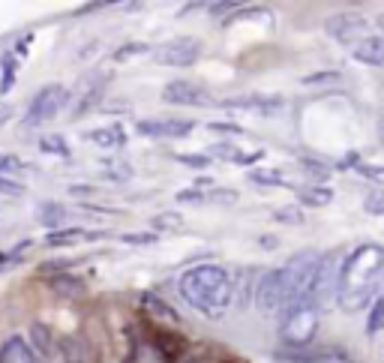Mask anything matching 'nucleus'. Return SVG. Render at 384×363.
<instances>
[{"instance_id": "a18cd8bd", "label": "nucleus", "mask_w": 384, "mask_h": 363, "mask_svg": "<svg viewBox=\"0 0 384 363\" xmlns=\"http://www.w3.org/2000/svg\"><path fill=\"white\" fill-rule=\"evenodd\" d=\"M207 129H213V132H225V135H241L243 129L237 127V123H210Z\"/></svg>"}, {"instance_id": "c03bdc74", "label": "nucleus", "mask_w": 384, "mask_h": 363, "mask_svg": "<svg viewBox=\"0 0 384 363\" xmlns=\"http://www.w3.org/2000/svg\"><path fill=\"white\" fill-rule=\"evenodd\" d=\"M357 172L369 180H384V165H357Z\"/></svg>"}, {"instance_id": "c85d7f7f", "label": "nucleus", "mask_w": 384, "mask_h": 363, "mask_svg": "<svg viewBox=\"0 0 384 363\" xmlns=\"http://www.w3.org/2000/svg\"><path fill=\"white\" fill-rule=\"evenodd\" d=\"M381 327H384V294H381V298H378L376 303L369 306V321H366V333H369V336H376V333L381 331Z\"/></svg>"}, {"instance_id": "4468645a", "label": "nucleus", "mask_w": 384, "mask_h": 363, "mask_svg": "<svg viewBox=\"0 0 384 363\" xmlns=\"http://www.w3.org/2000/svg\"><path fill=\"white\" fill-rule=\"evenodd\" d=\"M0 363H37V348H33L25 336L13 333L0 345Z\"/></svg>"}, {"instance_id": "20e7f679", "label": "nucleus", "mask_w": 384, "mask_h": 363, "mask_svg": "<svg viewBox=\"0 0 384 363\" xmlns=\"http://www.w3.org/2000/svg\"><path fill=\"white\" fill-rule=\"evenodd\" d=\"M321 262H324V253H297L288 258V265L282 267L286 270V279H288V291H291V303L295 300H303V298H312L315 291V282H319V270H321ZM315 300V298H312ZM288 303V306H291Z\"/></svg>"}, {"instance_id": "bb28decb", "label": "nucleus", "mask_w": 384, "mask_h": 363, "mask_svg": "<svg viewBox=\"0 0 384 363\" xmlns=\"http://www.w3.org/2000/svg\"><path fill=\"white\" fill-rule=\"evenodd\" d=\"M103 87H105L103 82H96L94 87H90L87 94H84L82 99H78V108L72 111V117H82V115H87V111L94 108V106H99V99H103Z\"/></svg>"}, {"instance_id": "7ed1b4c3", "label": "nucleus", "mask_w": 384, "mask_h": 363, "mask_svg": "<svg viewBox=\"0 0 384 363\" xmlns=\"http://www.w3.org/2000/svg\"><path fill=\"white\" fill-rule=\"evenodd\" d=\"M319 324H321V306L315 303L312 298L295 300L286 312H282L279 339L288 348H300L303 351L315 339V333H319Z\"/></svg>"}, {"instance_id": "423d86ee", "label": "nucleus", "mask_w": 384, "mask_h": 363, "mask_svg": "<svg viewBox=\"0 0 384 363\" xmlns=\"http://www.w3.org/2000/svg\"><path fill=\"white\" fill-rule=\"evenodd\" d=\"M70 102V90L63 84H45L37 90V96L30 99L27 115H25V127H39V123H49L60 115V108Z\"/></svg>"}, {"instance_id": "58836bf2", "label": "nucleus", "mask_w": 384, "mask_h": 363, "mask_svg": "<svg viewBox=\"0 0 384 363\" xmlns=\"http://www.w3.org/2000/svg\"><path fill=\"white\" fill-rule=\"evenodd\" d=\"M0 192L18 198V196H25V184H18V180H13V177H0Z\"/></svg>"}, {"instance_id": "473e14b6", "label": "nucleus", "mask_w": 384, "mask_h": 363, "mask_svg": "<svg viewBox=\"0 0 384 363\" xmlns=\"http://www.w3.org/2000/svg\"><path fill=\"white\" fill-rule=\"evenodd\" d=\"M148 51H153L148 42H123L120 49L115 51V60H117V63H123V60L135 58V54H148Z\"/></svg>"}, {"instance_id": "0eeeda50", "label": "nucleus", "mask_w": 384, "mask_h": 363, "mask_svg": "<svg viewBox=\"0 0 384 363\" xmlns=\"http://www.w3.org/2000/svg\"><path fill=\"white\" fill-rule=\"evenodd\" d=\"M151 54H153V63L160 66H192L201 58V42L192 37H174L162 45H156Z\"/></svg>"}, {"instance_id": "ea45409f", "label": "nucleus", "mask_w": 384, "mask_h": 363, "mask_svg": "<svg viewBox=\"0 0 384 363\" xmlns=\"http://www.w3.org/2000/svg\"><path fill=\"white\" fill-rule=\"evenodd\" d=\"M174 160H177V163H184V165H192V168H207V165H210V156H205V153H201V156H192V153H177Z\"/></svg>"}, {"instance_id": "a878e982", "label": "nucleus", "mask_w": 384, "mask_h": 363, "mask_svg": "<svg viewBox=\"0 0 384 363\" xmlns=\"http://www.w3.org/2000/svg\"><path fill=\"white\" fill-rule=\"evenodd\" d=\"M39 151L42 153H49V156H70L72 151H70V141L63 139V135H58V132H45L42 139H39Z\"/></svg>"}, {"instance_id": "f03ea898", "label": "nucleus", "mask_w": 384, "mask_h": 363, "mask_svg": "<svg viewBox=\"0 0 384 363\" xmlns=\"http://www.w3.org/2000/svg\"><path fill=\"white\" fill-rule=\"evenodd\" d=\"M180 298L196 312L219 321L234 306V279L222 265H198L180 274Z\"/></svg>"}, {"instance_id": "09e8293b", "label": "nucleus", "mask_w": 384, "mask_h": 363, "mask_svg": "<svg viewBox=\"0 0 384 363\" xmlns=\"http://www.w3.org/2000/svg\"><path fill=\"white\" fill-rule=\"evenodd\" d=\"M70 192H72V196H90V192H94V186H72Z\"/></svg>"}, {"instance_id": "e433bc0d", "label": "nucleus", "mask_w": 384, "mask_h": 363, "mask_svg": "<svg viewBox=\"0 0 384 363\" xmlns=\"http://www.w3.org/2000/svg\"><path fill=\"white\" fill-rule=\"evenodd\" d=\"M364 210L372 213V217H381V213H384V189L369 192L366 201H364Z\"/></svg>"}, {"instance_id": "dca6fc26", "label": "nucleus", "mask_w": 384, "mask_h": 363, "mask_svg": "<svg viewBox=\"0 0 384 363\" xmlns=\"http://www.w3.org/2000/svg\"><path fill=\"white\" fill-rule=\"evenodd\" d=\"M49 288L58 294V298L63 300H78V298H84V279L82 276H75V274H51L49 276Z\"/></svg>"}, {"instance_id": "de8ad7c7", "label": "nucleus", "mask_w": 384, "mask_h": 363, "mask_svg": "<svg viewBox=\"0 0 384 363\" xmlns=\"http://www.w3.org/2000/svg\"><path fill=\"white\" fill-rule=\"evenodd\" d=\"M13 117V106H6V102H0V127H4V123Z\"/></svg>"}, {"instance_id": "412c9836", "label": "nucleus", "mask_w": 384, "mask_h": 363, "mask_svg": "<svg viewBox=\"0 0 384 363\" xmlns=\"http://www.w3.org/2000/svg\"><path fill=\"white\" fill-rule=\"evenodd\" d=\"M217 156V160H222V163H234V165H252V163H258L264 153H241L237 147H231V144H213L210 147V160Z\"/></svg>"}, {"instance_id": "79ce46f5", "label": "nucleus", "mask_w": 384, "mask_h": 363, "mask_svg": "<svg viewBox=\"0 0 384 363\" xmlns=\"http://www.w3.org/2000/svg\"><path fill=\"white\" fill-rule=\"evenodd\" d=\"M207 201H237V189H210Z\"/></svg>"}, {"instance_id": "8fccbe9b", "label": "nucleus", "mask_w": 384, "mask_h": 363, "mask_svg": "<svg viewBox=\"0 0 384 363\" xmlns=\"http://www.w3.org/2000/svg\"><path fill=\"white\" fill-rule=\"evenodd\" d=\"M376 129H378V139H381V141H384V115H381V117H378V127H376Z\"/></svg>"}, {"instance_id": "a211bd4d", "label": "nucleus", "mask_w": 384, "mask_h": 363, "mask_svg": "<svg viewBox=\"0 0 384 363\" xmlns=\"http://www.w3.org/2000/svg\"><path fill=\"white\" fill-rule=\"evenodd\" d=\"M103 231H87V229H58V231H49L45 234V243L49 246H72V243H84V241H99Z\"/></svg>"}, {"instance_id": "f257e3e1", "label": "nucleus", "mask_w": 384, "mask_h": 363, "mask_svg": "<svg viewBox=\"0 0 384 363\" xmlns=\"http://www.w3.org/2000/svg\"><path fill=\"white\" fill-rule=\"evenodd\" d=\"M384 288V246L360 243L352 255L343 258L340 270V298L336 303L345 312H360L381 298Z\"/></svg>"}, {"instance_id": "9d476101", "label": "nucleus", "mask_w": 384, "mask_h": 363, "mask_svg": "<svg viewBox=\"0 0 384 363\" xmlns=\"http://www.w3.org/2000/svg\"><path fill=\"white\" fill-rule=\"evenodd\" d=\"M192 129H196V123L180 117H148L135 123V132L148 135V139H186Z\"/></svg>"}, {"instance_id": "b1692460", "label": "nucleus", "mask_w": 384, "mask_h": 363, "mask_svg": "<svg viewBox=\"0 0 384 363\" xmlns=\"http://www.w3.org/2000/svg\"><path fill=\"white\" fill-rule=\"evenodd\" d=\"M234 279V303L237 306H246L250 303V298H255V288H252V270H237V274H231Z\"/></svg>"}, {"instance_id": "2f4dec72", "label": "nucleus", "mask_w": 384, "mask_h": 363, "mask_svg": "<svg viewBox=\"0 0 384 363\" xmlns=\"http://www.w3.org/2000/svg\"><path fill=\"white\" fill-rule=\"evenodd\" d=\"M250 180L258 184V186H288L286 177H282L279 172H264V168H255V172L250 174Z\"/></svg>"}, {"instance_id": "4be33fe9", "label": "nucleus", "mask_w": 384, "mask_h": 363, "mask_svg": "<svg viewBox=\"0 0 384 363\" xmlns=\"http://www.w3.org/2000/svg\"><path fill=\"white\" fill-rule=\"evenodd\" d=\"M297 198L309 208H324V204L333 201V189L331 186H319V184H309V186H297Z\"/></svg>"}, {"instance_id": "ddd939ff", "label": "nucleus", "mask_w": 384, "mask_h": 363, "mask_svg": "<svg viewBox=\"0 0 384 363\" xmlns=\"http://www.w3.org/2000/svg\"><path fill=\"white\" fill-rule=\"evenodd\" d=\"M58 348L63 363H99V351L84 333H63Z\"/></svg>"}, {"instance_id": "cd10ccee", "label": "nucleus", "mask_w": 384, "mask_h": 363, "mask_svg": "<svg viewBox=\"0 0 384 363\" xmlns=\"http://www.w3.org/2000/svg\"><path fill=\"white\" fill-rule=\"evenodd\" d=\"M300 168L309 174L312 184H319V186H324V180L331 177V165H327V163H319V160H300Z\"/></svg>"}, {"instance_id": "1a4fd4ad", "label": "nucleus", "mask_w": 384, "mask_h": 363, "mask_svg": "<svg viewBox=\"0 0 384 363\" xmlns=\"http://www.w3.org/2000/svg\"><path fill=\"white\" fill-rule=\"evenodd\" d=\"M340 270H343L340 255L327 253L324 262H321V270H319V282H315V291H312V298H315V303H319L321 310L333 298H340Z\"/></svg>"}, {"instance_id": "37998d69", "label": "nucleus", "mask_w": 384, "mask_h": 363, "mask_svg": "<svg viewBox=\"0 0 384 363\" xmlns=\"http://www.w3.org/2000/svg\"><path fill=\"white\" fill-rule=\"evenodd\" d=\"M177 201L198 204V201H207V192H201V189H184V192H177Z\"/></svg>"}, {"instance_id": "7c9ffc66", "label": "nucleus", "mask_w": 384, "mask_h": 363, "mask_svg": "<svg viewBox=\"0 0 384 363\" xmlns=\"http://www.w3.org/2000/svg\"><path fill=\"white\" fill-rule=\"evenodd\" d=\"M333 82H343V72L324 70V72H309V75L300 78V84H307V87H315V84H333Z\"/></svg>"}, {"instance_id": "a19ab883", "label": "nucleus", "mask_w": 384, "mask_h": 363, "mask_svg": "<svg viewBox=\"0 0 384 363\" xmlns=\"http://www.w3.org/2000/svg\"><path fill=\"white\" fill-rule=\"evenodd\" d=\"M231 9H243V4H237V0H229V4H213L207 13L210 15H229L231 18Z\"/></svg>"}, {"instance_id": "6ab92c4d", "label": "nucleus", "mask_w": 384, "mask_h": 363, "mask_svg": "<svg viewBox=\"0 0 384 363\" xmlns=\"http://www.w3.org/2000/svg\"><path fill=\"white\" fill-rule=\"evenodd\" d=\"M141 310L151 315V321H162L165 327H177V321H180L172 306L162 303L160 298H153V294H141Z\"/></svg>"}, {"instance_id": "c9c22d12", "label": "nucleus", "mask_w": 384, "mask_h": 363, "mask_svg": "<svg viewBox=\"0 0 384 363\" xmlns=\"http://www.w3.org/2000/svg\"><path fill=\"white\" fill-rule=\"evenodd\" d=\"M4 82H0V94H6L9 87L15 84V60H13V54H4Z\"/></svg>"}, {"instance_id": "4c0bfd02", "label": "nucleus", "mask_w": 384, "mask_h": 363, "mask_svg": "<svg viewBox=\"0 0 384 363\" xmlns=\"http://www.w3.org/2000/svg\"><path fill=\"white\" fill-rule=\"evenodd\" d=\"M274 219H276V222H288V225H300V222H303V213H300L297 208H279V210L274 213Z\"/></svg>"}, {"instance_id": "f704fd0d", "label": "nucleus", "mask_w": 384, "mask_h": 363, "mask_svg": "<svg viewBox=\"0 0 384 363\" xmlns=\"http://www.w3.org/2000/svg\"><path fill=\"white\" fill-rule=\"evenodd\" d=\"M120 241L132 243V246H151L156 243V231H127V234H120Z\"/></svg>"}, {"instance_id": "72a5a7b5", "label": "nucleus", "mask_w": 384, "mask_h": 363, "mask_svg": "<svg viewBox=\"0 0 384 363\" xmlns=\"http://www.w3.org/2000/svg\"><path fill=\"white\" fill-rule=\"evenodd\" d=\"M25 163L18 160V156H13V153H0V177L4 174H9V177H15L18 172H25Z\"/></svg>"}, {"instance_id": "6e6552de", "label": "nucleus", "mask_w": 384, "mask_h": 363, "mask_svg": "<svg viewBox=\"0 0 384 363\" xmlns=\"http://www.w3.org/2000/svg\"><path fill=\"white\" fill-rule=\"evenodd\" d=\"M324 30L331 33L336 42L343 45H357L360 39H366V30H369V21L360 15V13H336L324 21Z\"/></svg>"}, {"instance_id": "aec40b11", "label": "nucleus", "mask_w": 384, "mask_h": 363, "mask_svg": "<svg viewBox=\"0 0 384 363\" xmlns=\"http://www.w3.org/2000/svg\"><path fill=\"white\" fill-rule=\"evenodd\" d=\"M30 345H37V357H51L54 348H58V339H54L51 327L45 321H33L30 324Z\"/></svg>"}, {"instance_id": "c756f323", "label": "nucleus", "mask_w": 384, "mask_h": 363, "mask_svg": "<svg viewBox=\"0 0 384 363\" xmlns=\"http://www.w3.org/2000/svg\"><path fill=\"white\" fill-rule=\"evenodd\" d=\"M151 225H153L156 234L160 231H177L180 225H184V217H177V213H160V217L151 219Z\"/></svg>"}, {"instance_id": "f3484780", "label": "nucleus", "mask_w": 384, "mask_h": 363, "mask_svg": "<svg viewBox=\"0 0 384 363\" xmlns=\"http://www.w3.org/2000/svg\"><path fill=\"white\" fill-rule=\"evenodd\" d=\"M354 60L357 63H366V66H384V37H366L360 39L354 49Z\"/></svg>"}, {"instance_id": "49530a36", "label": "nucleus", "mask_w": 384, "mask_h": 363, "mask_svg": "<svg viewBox=\"0 0 384 363\" xmlns=\"http://www.w3.org/2000/svg\"><path fill=\"white\" fill-rule=\"evenodd\" d=\"M357 165H360V153H354V151L348 153L343 163H336V168H357Z\"/></svg>"}, {"instance_id": "9b49d317", "label": "nucleus", "mask_w": 384, "mask_h": 363, "mask_svg": "<svg viewBox=\"0 0 384 363\" xmlns=\"http://www.w3.org/2000/svg\"><path fill=\"white\" fill-rule=\"evenodd\" d=\"M162 99L168 106H186V108H198L210 102V90L201 87L198 82H168L162 90Z\"/></svg>"}, {"instance_id": "39448f33", "label": "nucleus", "mask_w": 384, "mask_h": 363, "mask_svg": "<svg viewBox=\"0 0 384 363\" xmlns=\"http://www.w3.org/2000/svg\"><path fill=\"white\" fill-rule=\"evenodd\" d=\"M255 306L258 312L264 315H282L291 303V291H288V279H286V270L276 267V270H267V274L258 276L255 282Z\"/></svg>"}, {"instance_id": "5701e85b", "label": "nucleus", "mask_w": 384, "mask_h": 363, "mask_svg": "<svg viewBox=\"0 0 384 363\" xmlns=\"http://www.w3.org/2000/svg\"><path fill=\"white\" fill-rule=\"evenodd\" d=\"M87 139L94 141V144H99V147H123V144H127V132H123L117 123H111V127L87 132Z\"/></svg>"}, {"instance_id": "f8f14e48", "label": "nucleus", "mask_w": 384, "mask_h": 363, "mask_svg": "<svg viewBox=\"0 0 384 363\" xmlns=\"http://www.w3.org/2000/svg\"><path fill=\"white\" fill-rule=\"evenodd\" d=\"M151 339H153V348H156V355L162 357V363H177L189 355V343L174 331V327L156 324L151 331Z\"/></svg>"}, {"instance_id": "2eb2a0df", "label": "nucleus", "mask_w": 384, "mask_h": 363, "mask_svg": "<svg viewBox=\"0 0 384 363\" xmlns=\"http://www.w3.org/2000/svg\"><path fill=\"white\" fill-rule=\"evenodd\" d=\"M222 108H255V111H274L282 108V96H264V94H246V96H231V99H222Z\"/></svg>"}, {"instance_id": "393cba45", "label": "nucleus", "mask_w": 384, "mask_h": 363, "mask_svg": "<svg viewBox=\"0 0 384 363\" xmlns=\"http://www.w3.org/2000/svg\"><path fill=\"white\" fill-rule=\"evenodd\" d=\"M66 217V208L58 201H42L37 204V222L39 225H49V229H54V225H60Z\"/></svg>"}]
</instances>
